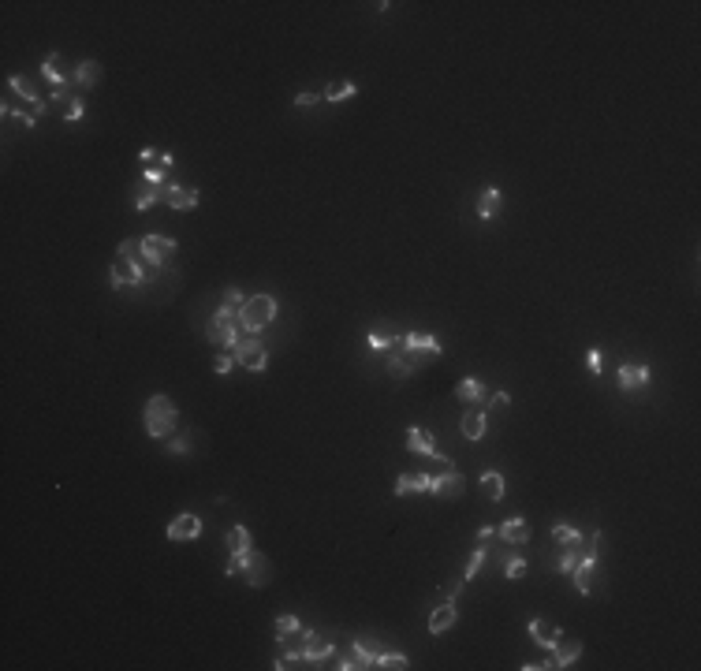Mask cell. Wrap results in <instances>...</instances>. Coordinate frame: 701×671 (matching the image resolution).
Returning a JSON list of instances; mask_svg holds the SVG:
<instances>
[{
	"mask_svg": "<svg viewBox=\"0 0 701 671\" xmlns=\"http://www.w3.org/2000/svg\"><path fill=\"white\" fill-rule=\"evenodd\" d=\"M142 418H146V433L153 440H164L175 433V418H180V410H175V403L168 395H149L146 399V410H142Z\"/></svg>",
	"mask_w": 701,
	"mask_h": 671,
	"instance_id": "cell-1",
	"label": "cell"
},
{
	"mask_svg": "<svg viewBox=\"0 0 701 671\" xmlns=\"http://www.w3.org/2000/svg\"><path fill=\"white\" fill-rule=\"evenodd\" d=\"M272 317H276V299L272 295H254V299H246V306L239 310V325L246 328V332H261L265 325H272Z\"/></svg>",
	"mask_w": 701,
	"mask_h": 671,
	"instance_id": "cell-2",
	"label": "cell"
},
{
	"mask_svg": "<svg viewBox=\"0 0 701 671\" xmlns=\"http://www.w3.org/2000/svg\"><path fill=\"white\" fill-rule=\"evenodd\" d=\"M206 339L209 344H217V347H235L239 344V328H235V313H228V310H217V317L209 321V328H206Z\"/></svg>",
	"mask_w": 701,
	"mask_h": 671,
	"instance_id": "cell-3",
	"label": "cell"
},
{
	"mask_svg": "<svg viewBox=\"0 0 701 671\" xmlns=\"http://www.w3.org/2000/svg\"><path fill=\"white\" fill-rule=\"evenodd\" d=\"M142 280H146V269H142V262L116 254L112 273H109V287H112V291H120V287H127V284H142Z\"/></svg>",
	"mask_w": 701,
	"mask_h": 671,
	"instance_id": "cell-4",
	"label": "cell"
},
{
	"mask_svg": "<svg viewBox=\"0 0 701 671\" xmlns=\"http://www.w3.org/2000/svg\"><path fill=\"white\" fill-rule=\"evenodd\" d=\"M232 358L239 362V366L254 370V373H261V370L269 366V355H265V347H261V339H254V336L239 339V344L232 347Z\"/></svg>",
	"mask_w": 701,
	"mask_h": 671,
	"instance_id": "cell-5",
	"label": "cell"
},
{
	"mask_svg": "<svg viewBox=\"0 0 701 671\" xmlns=\"http://www.w3.org/2000/svg\"><path fill=\"white\" fill-rule=\"evenodd\" d=\"M377 656H381L377 642H351V649H347V656H343L340 671H366V667H377Z\"/></svg>",
	"mask_w": 701,
	"mask_h": 671,
	"instance_id": "cell-6",
	"label": "cell"
},
{
	"mask_svg": "<svg viewBox=\"0 0 701 671\" xmlns=\"http://www.w3.org/2000/svg\"><path fill=\"white\" fill-rule=\"evenodd\" d=\"M462 489H467V481H462L459 470H441V474H433V485H429V492H433V496H441V500L462 496Z\"/></svg>",
	"mask_w": 701,
	"mask_h": 671,
	"instance_id": "cell-7",
	"label": "cell"
},
{
	"mask_svg": "<svg viewBox=\"0 0 701 671\" xmlns=\"http://www.w3.org/2000/svg\"><path fill=\"white\" fill-rule=\"evenodd\" d=\"M175 254V239H164V235H146L142 239V257L149 265H164Z\"/></svg>",
	"mask_w": 701,
	"mask_h": 671,
	"instance_id": "cell-8",
	"label": "cell"
},
{
	"mask_svg": "<svg viewBox=\"0 0 701 671\" xmlns=\"http://www.w3.org/2000/svg\"><path fill=\"white\" fill-rule=\"evenodd\" d=\"M194 537H201V519L198 515H191V511L175 515L172 526H168V541H194Z\"/></svg>",
	"mask_w": 701,
	"mask_h": 671,
	"instance_id": "cell-9",
	"label": "cell"
},
{
	"mask_svg": "<svg viewBox=\"0 0 701 671\" xmlns=\"http://www.w3.org/2000/svg\"><path fill=\"white\" fill-rule=\"evenodd\" d=\"M407 447H410V455L436 459V440H433V433L422 429V426H410V429H407Z\"/></svg>",
	"mask_w": 701,
	"mask_h": 671,
	"instance_id": "cell-10",
	"label": "cell"
},
{
	"mask_svg": "<svg viewBox=\"0 0 701 671\" xmlns=\"http://www.w3.org/2000/svg\"><path fill=\"white\" fill-rule=\"evenodd\" d=\"M399 347L403 351H425V355H441V339L436 336H429V332H407V336H399Z\"/></svg>",
	"mask_w": 701,
	"mask_h": 671,
	"instance_id": "cell-11",
	"label": "cell"
},
{
	"mask_svg": "<svg viewBox=\"0 0 701 671\" xmlns=\"http://www.w3.org/2000/svg\"><path fill=\"white\" fill-rule=\"evenodd\" d=\"M552 667H571L575 660H578V653H582V642L578 638H560L552 645Z\"/></svg>",
	"mask_w": 701,
	"mask_h": 671,
	"instance_id": "cell-12",
	"label": "cell"
},
{
	"mask_svg": "<svg viewBox=\"0 0 701 671\" xmlns=\"http://www.w3.org/2000/svg\"><path fill=\"white\" fill-rule=\"evenodd\" d=\"M302 656L306 660H325V656H332V638H325V634H317V630H306Z\"/></svg>",
	"mask_w": 701,
	"mask_h": 671,
	"instance_id": "cell-13",
	"label": "cell"
},
{
	"mask_svg": "<svg viewBox=\"0 0 701 671\" xmlns=\"http://www.w3.org/2000/svg\"><path fill=\"white\" fill-rule=\"evenodd\" d=\"M243 571H246V582H251V585H265L269 582V560L258 556V552H246Z\"/></svg>",
	"mask_w": 701,
	"mask_h": 671,
	"instance_id": "cell-14",
	"label": "cell"
},
{
	"mask_svg": "<svg viewBox=\"0 0 701 671\" xmlns=\"http://www.w3.org/2000/svg\"><path fill=\"white\" fill-rule=\"evenodd\" d=\"M649 384V366H641V362H627V366H620V388H627V392H634V388Z\"/></svg>",
	"mask_w": 701,
	"mask_h": 671,
	"instance_id": "cell-15",
	"label": "cell"
},
{
	"mask_svg": "<svg viewBox=\"0 0 701 671\" xmlns=\"http://www.w3.org/2000/svg\"><path fill=\"white\" fill-rule=\"evenodd\" d=\"M530 634H533V642H538V645H545V649H552V645L563 638L560 627L549 623V619H530Z\"/></svg>",
	"mask_w": 701,
	"mask_h": 671,
	"instance_id": "cell-16",
	"label": "cell"
},
{
	"mask_svg": "<svg viewBox=\"0 0 701 671\" xmlns=\"http://www.w3.org/2000/svg\"><path fill=\"white\" fill-rule=\"evenodd\" d=\"M433 474H399L396 477V496H410V492H429Z\"/></svg>",
	"mask_w": 701,
	"mask_h": 671,
	"instance_id": "cell-17",
	"label": "cell"
},
{
	"mask_svg": "<svg viewBox=\"0 0 701 671\" xmlns=\"http://www.w3.org/2000/svg\"><path fill=\"white\" fill-rule=\"evenodd\" d=\"M164 205L168 209H194L198 205V194L191 191V187H164Z\"/></svg>",
	"mask_w": 701,
	"mask_h": 671,
	"instance_id": "cell-18",
	"label": "cell"
},
{
	"mask_svg": "<svg viewBox=\"0 0 701 671\" xmlns=\"http://www.w3.org/2000/svg\"><path fill=\"white\" fill-rule=\"evenodd\" d=\"M414 370H418V358H414V351H396V355L388 358V373L396 377V381H403V377H410Z\"/></svg>",
	"mask_w": 701,
	"mask_h": 671,
	"instance_id": "cell-19",
	"label": "cell"
},
{
	"mask_svg": "<svg viewBox=\"0 0 701 671\" xmlns=\"http://www.w3.org/2000/svg\"><path fill=\"white\" fill-rule=\"evenodd\" d=\"M451 627H455V604H451V600H444V604H436L433 616H429V634H444V630H451Z\"/></svg>",
	"mask_w": 701,
	"mask_h": 671,
	"instance_id": "cell-20",
	"label": "cell"
},
{
	"mask_svg": "<svg viewBox=\"0 0 701 671\" xmlns=\"http://www.w3.org/2000/svg\"><path fill=\"white\" fill-rule=\"evenodd\" d=\"M500 209H504L500 187H489V191H481V198H478V217H481V220H493Z\"/></svg>",
	"mask_w": 701,
	"mask_h": 671,
	"instance_id": "cell-21",
	"label": "cell"
},
{
	"mask_svg": "<svg viewBox=\"0 0 701 671\" xmlns=\"http://www.w3.org/2000/svg\"><path fill=\"white\" fill-rule=\"evenodd\" d=\"M496 537L507 541V545H526V541H530V526L522 522V519H511V522H504L500 529H496Z\"/></svg>",
	"mask_w": 701,
	"mask_h": 671,
	"instance_id": "cell-22",
	"label": "cell"
},
{
	"mask_svg": "<svg viewBox=\"0 0 701 671\" xmlns=\"http://www.w3.org/2000/svg\"><path fill=\"white\" fill-rule=\"evenodd\" d=\"M455 399L459 403H478V399H485V384L478 381V377H467V381H459L455 384Z\"/></svg>",
	"mask_w": 701,
	"mask_h": 671,
	"instance_id": "cell-23",
	"label": "cell"
},
{
	"mask_svg": "<svg viewBox=\"0 0 701 671\" xmlns=\"http://www.w3.org/2000/svg\"><path fill=\"white\" fill-rule=\"evenodd\" d=\"M8 90H11V93H19V97L27 101V104L45 101L41 93H38V86H34V79H27V75H11V79H8Z\"/></svg>",
	"mask_w": 701,
	"mask_h": 671,
	"instance_id": "cell-24",
	"label": "cell"
},
{
	"mask_svg": "<svg viewBox=\"0 0 701 671\" xmlns=\"http://www.w3.org/2000/svg\"><path fill=\"white\" fill-rule=\"evenodd\" d=\"M459 426H462V437L467 440H481L485 437V410H467Z\"/></svg>",
	"mask_w": 701,
	"mask_h": 671,
	"instance_id": "cell-25",
	"label": "cell"
},
{
	"mask_svg": "<svg viewBox=\"0 0 701 671\" xmlns=\"http://www.w3.org/2000/svg\"><path fill=\"white\" fill-rule=\"evenodd\" d=\"M41 75L53 82V90H67V75L60 72V56H45V64H41Z\"/></svg>",
	"mask_w": 701,
	"mask_h": 671,
	"instance_id": "cell-26",
	"label": "cell"
},
{
	"mask_svg": "<svg viewBox=\"0 0 701 671\" xmlns=\"http://www.w3.org/2000/svg\"><path fill=\"white\" fill-rule=\"evenodd\" d=\"M224 541H228L232 556H239V552H251V529H246V526H232Z\"/></svg>",
	"mask_w": 701,
	"mask_h": 671,
	"instance_id": "cell-27",
	"label": "cell"
},
{
	"mask_svg": "<svg viewBox=\"0 0 701 671\" xmlns=\"http://www.w3.org/2000/svg\"><path fill=\"white\" fill-rule=\"evenodd\" d=\"M552 541H556V545H582V541H586V537H582V529H575V526H567V522H556L552 526Z\"/></svg>",
	"mask_w": 701,
	"mask_h": 671,
	"instance_id": "cell-28",
	"label": "cell"
},
{
	"mask_svg": "<svg viewBox=\"0 0 701 671\" xmlns=\"http://www.w3.org/2000/svg\"><path fill=\"white\" fill-rule=\"evenodd\" d=\"M354 97V82L351 79H332L328 90H325V101H347Z\"/></svg>",
	"mask_w": 701,
	"mask_h": 671,
	"instance_id": "cell-29",
	"label": "cell"
},
{
	"mask_svg": "<svg viewBox=\"0 0 701 671\" xmlns=\"http://www.w3.org/2000/svg\"><path fill=\"white\" fill-rule=\"evenodd\" d=\"M98 79H101V64L98 60H82L79 64V72H75L79 86H98Z\"/></svg>",
	"mask_w": 701,
	"mask_h": 671,
	"instance_id": "cell-30",
	"label": "cell"
},
{
	"mask_svg": "<svg viewBox=\"0 0 701 671\" xmlns=\"http://www.w3.org/2000/svg\"><path fill=\"white\" fill-rule=\"evenodd\" d=\"M157 202H164V187H142L138 191V198H135V209H153Z\"/></svg>",
	"mask_w": 701,
	"mask_h": 671,
	"instance_id": "cell-31",
	"label": "cell"
},
{
	"mask_svg": "<svg viewBox=\"0 0 701 671\" xmlns=\"http://www.w3.org/2000/svg\"><path fill=\"white\" fill-rule=\"evenodd\" d=\"M481 492L489 500H500L504 496V477L496 474V470H489V474H481Z\"/></svg>",
	"mask_w": 701,
	"mask_h": 671,
	"instance_id": "cell-32",
	"label": "cell"
},
{
	"mask_svg": "<svg viewBox=\"0 0 701 671\" xmlns=\"http://www.w3.org/2000/svg\"><path fill=\"white\" fill-rule=\"evenodd\" d=\"M582 548H586V541H582V545H567V548H563V556H560V571H563V574H571V571L578 567Z\"/></svg>",
	"mask_w": 701,
	"mask_h": 671,
	"instance_id": "cell-33",
	"label": "cell"
},
{
	"mask_svg": "<svg viewBox=\"0 0 701 671\" xmlns=\"http://www.w3.org/2000/svg\"><path fill=\"white\" fill-rule=\"evenodd\" d=\"M60 112H64V120L75 123V120H82V116H86V104H82V97H75V93H71V97L60 104Z\"/></svg>",
	"mask_w": 701,
	"mask_h": 671,
	"instance_id": "cell-34",
	"label": "cell"
},
{
	"mask_svg": "<svg viewBox=\"0 0 701 671\" xmlns=\"http://www.w3.org/2000/svg\"><path fill=\"white\" fill-rule=\"evenodd\" d=\"M485 556H489V548H485V541H481V545H478V548H474V556L467 560V571H462V578H467V582H470V578H474V574H478V571H481V563H485Z\"/></svg>",
	"mask_w": 701,
	"mask_h": 671,
	"instance_id": "cell-35",
	"label": "cell"
},
{
	"mask_svg": "<svg viewBox=\"0 0 701 671\" xmlns=\"http://www.w3.org/2000/svg\"><path fill=\"white\" fill-rule=\"evenodd\" d=\"M243 306H246V299H243V291H239V287H228V291H224V306H220V310L239 313Z\"/></svg>",
	"mask_w": 701,
	"mask_h": 671,
	"instance_id": "cell-36",
	"label": "cell"
},
{
	"mask_svg": "<svg viewBox=\"0 0 701 671\" xmlns=\"http://www.w3.org/2000/svg\"><path fill=\"white\" fill-rule=\"evenodd\" d=\"M366 339H370V347H373V351H385V347H392V344H396L388 328H370V336H366Z\"/></svg>",
	"mask_w": 701,
	"mask_h": 671,
	"instance_id": "cell-37",
	"label": "cell"
},
{
	"mask_svg": "<svg viewBox=\"0 0 701 671\" xmlns=\"http://www.w3.org/2000/svg\"><path fill=\"white\" fill-rule=\"evenodd\" d=\"M377 667H388V671L407 667V656H403V653H381V656H377Z\"/></svg>",
	"mask_w": 701,
	"mask_h": 671,
	"instance_id": "cell-38",
	"label": "cell"
},
{
	"mask_svg": "<svg viewBox=\"0 0 701 671\" xmlns=\"http://www.w3.org/2000/svg\"><path fill=\"white\" fill-rule=\"evenodd\" d=\"M295 630H299V619L295 616H280L276 619V638H288V634H295Z\"/></svg>",
	"mask_w": 701,
	"mask_h": 671,
	"instance_id": "cell-39",
	"label": "cell"
},
{
	"mask_svg": "<svg viewBox=\"0 0 701 671\" xmlns=\"http://www.w3.org/2000/svg\"><path fill=\"white\" fill-rule=\"evenodd\" d=\"M522 571H526L522 556H507V563H504V574H507V578H522Z\"/></svg>",
	"mask_w": 701,
	"mask_h": 671,
	"instance_id": "cell-40",
	"label": "cell"
},
{
	"mask_svg": "<svg viewBox=\"0 0 701 671\" xmlns=\"http://www.w3.org/2000/svg\"><path fill=\"white\" fill-rule=\"evenodd\" d=\"M507 403H511L507 392H485V407H489V410H500V407H507Z\"/></svg>",
	"mask_w": 701,
	"mask_h": 671,
	"instance_id": "cell-41",
	"label": "cell"
},
{
	"mask_svg": "<svg viewBox=\"0 0 701 671\" xmlns=\"http://www.w3.org/2000/svg\"><path fill=\"white\" fill-rule=\"evenodd\" d=\"M571 574H575V585H578V593H586V597H589V590H593V582H589V571H586V567H575Z\"/></svg>",
	"mask_w": 701,
	"mask_h": 671,
	"instance_id": "cell-42",
	"label": "cell"
},
{
	"mask_svg": "<svg viewBox=\"0 0 701 671\" xmlns=\"http://www.w3.org/2000/svg\"><path fill=\"white\" fill-rule=\"evenodd\" d=\"M586 366H589L593 377H597V373L604 370V366H601V351H597V347H589V351H586Z\"/></svg>",
	"mask_w": 701,
	"mask_h": 671,
	"instance_id": "cell-43",
	"label": "cell"
},
{
	"mask_svg": "<svg viewBox=\"0 0 701 671\" xmlns=\"http://www.w3.org/2000/svg\"><path fill=\"white\" fill-rule=\"evenodd\" d=\"M138 250H142L138 239H123V243H120V254H123V257H135V262H138Z\"/></svg>",
	"mask_w": 701,
	"mask_h": 671,
	"instance_id": "cell-44",
	"label": "cell"
},
{
	"mask_svg": "<svg viewBox=\"0 0 701 671\" xmlns=\"http://www.w3.org/2000/svg\"><path fill=\"white\" fill-rule=\"evenodd\" d=\"M146 183H153V187H164V168H149V172H146Z\"/></svg>",
	"mask_w": 701,
	"mask_h": 671,
	"instance_id": "cell-45",
	"label": "cell"
},
{
	"mask_svg": "<svg viewBox=\"0 0 701 671\" xmlns=\"http://www.w3.org/2000/svg\"><path fill=\"white\" fill-rule=\"evenodd\" d=\"M213 370H217L220 377H224V373H232V355H220V358H217V366H213Z\"/></svg>",
	"mask_w": 701,
	"mask_h": 671,
	"instance_id": "cell-46",
	"label": "cell"
},
{
	"mask_svg": "<svg viewBox=\"0 0 701 671\" xmlns=\"http://www.w3.org/2000/svg\"><path fill=\"white\" fill-rule=\"evenodd\" d=\"M168 452H175V455H187V437H175V440L168 444Z\"/></svg>",
	"mask_w": 701,
	"mask_h": 671,
	"instance_id": "cell-47",
	"label": "cell"
},
{
	"mask_svg": "<svg viewBox=\"0 0 701 671\" xmlns=\"http://www.w3.org/2000/svg\"><path fill=\"white\" fill-rule=\"evenodd\" d=\"M314 101H321L317 93H299V97H295V104H299V109H306V104H314Z\"/></svg>",
	"mask_w": 701,
	"mask_h": 671,
	"instance_id": "cell-48",
	"label": "cell"
},
{
	"mask_svg": "<svg viewBox=\"0 0 701 671\" xmlns=\"http://www.w3.org/2000/svg\"><path fill=\"white\" fill-rule=\"evenodd\" d=\"M138 157H142V164H149V161H161V153L146 146V149H142V153H138Z\"/></svg>",
	"mask_w": 701,
	"mask_h": 671,
	"instance_id": "cell-49",
	"label": "cell"
},
{
	"mask_svg": "<svg viewBox=\"0 0 701 671\" xmlns=\"http://www.w3.org/2000/svg\"><path fill=\"white\" fill-rule=\"evenodd\" d=\"M489 537H496V526H481L478 529V541H489Z\"/></svg>",
	"mask_w": 701,
	"mask_h": 671,
	"instance_id": "cell-50",
	"label": "cell"
}]
</instances>
